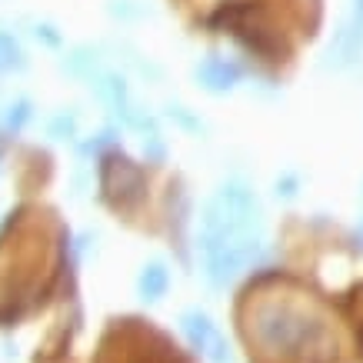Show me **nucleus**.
Here are the masks:
<instances>
[{
	"instance_id": "nucleus-1",
	"label": "nucleus",
	"mask_w": 363,
	"mask_h": 363,
	"mask_svg": "<svg viewBox=\"0 0 363 363\" xmlns=\"http://www.w3.org/2000/svg\"><path fill=\"white\" fill-rule=\"evenodd\" d=\"M264 210L247 180H227L200 213V264L213 286H227L264 253Z\"/></svg>"
},
{
	"instance_id": "nucleus-2",
	"label": "nucleus",
	"mask_w": 363,
	"mask_h": 363,
	"mask_svg": "<svg viewBox=\"0 0 363 363\" xmlns=\"http://www.w3.org/2000/svg\"><path fill=\"white\" fill-rule=\"evenodd\" d=\"M253 333H257V343L280 360L310 357L327 340V327L313 313L286 300H267L253 310Z\"/></svg>"
},
{
	"instance_id": "nucleus-3",
	"label": "nucleus",
	"mask_w": 363,
	"mask_h": 363,
	"mask_svg": "<svg viewBox=\"0 0 363 363\" xmlns=\"http://www.w3.org/2000/svg\"><path fill=\"white\" fill-rule=\"evenodd\" d=\"M100 190L113 207H133L147 190V177H143L140 164H133L127 154L111 150L100 157Z\"/></svg>"
},
{
	"instance_id": "nucleus-4",
	"label": "nucleus",
	"mask_w": 363,
	"mask_h": 363,
	"mask_svg": "<svg viewBox=\"0 0 363 363\" xmlns=\"http://www.w3.org/2000/svg\"><path fill=\"white\" fill-rule=\"evenodd\" d=\"M243 77H247V67L223 54H210L194 67V80L207 94H230V90H237L243 84Z\"/></svg>"
},
{
	"instance_id": "nucleus-5",
	"label": "nucleus",
	"mask_w": 363,
	"mask_h": 363,
	"mask_svg": "<svg viewBox=\"0 0 363 363\" xmlns=\"http://www.w3.org/2000/svg\"><path fill=\"white\" fill-rule=\"evenodd\" d=\"M180 323H184V333L190 337V343L197 347V350H203L213 363H227L230 360V350H227V343H223L220 330H217V323L203 313V310H187L184 317H180Z\"/></svg>"
},
{
	"instance_id": "nucleus-6",
	"label": "nucleus",
	"mask_w": 363,
	"mask_h": 363,
	"mask_svg": "<svg viewBox=\"0 0 363 363\" xmlns=\"http://www.w3.org/2000/svg\"><path fill=\"white\" fill-rule=\"evenodd\" d=\"M167 286H170V267L164 260H147L140 267V277H137V294H140L143 303H157V300H164Z\"/></svg>"
},
{
	"instance_id": "nucleus-7",
	"label": "nucleus",
	"mask_w": 363,
	"mask_h": 363,
	"mask_svg": "<svg viewBox=\"0 0 363 363\" xmlns=\"http://www.w3.org/2000/svg\"><path fill=\"white\" fill-rule=\"evenodd\" d=\"M60 67H64L70 77L87 80V84H90V77H94V74H100L107 64H104V57H100L97 47H74V50L60 60Z\"/></svg>"
},
{
	"instance_id": "nucleus-8",
	"label": "nucleus",
	"mask_w": 363,
	"mask_h": 363,
	"mask_svg": "<svg viewBox=\"0 0 363 363\" xmlns=\"http://www.w3.org/2000/svg\"><path fill=\"white\" fill-rule=\"evenodd\" d=\"M27 64L23 60V47L21 40L13 37L11 30H0V74H11V70H21Z\"/></svg>"
},
{
	"instance_id": "nucleus-9",
	"label": "nucleus",
	"mask_w": 363,
	"mask_h": 363,
	"mask_svg": "<svg viewBox=\"0 0 363 363\" xmlns=\"http://www.w3.org/2000/svg\"><path fill=\"white\" fill-rule=\"evenodd\" d=\"M74 133H77V111H60L50 121V137L54 140H74Z\"/></svg>"
},
{
	"instance_id": "nucleus-10",
	"label": "nucleus",
	"mask_w": 363,
	"mask_h": 363,
	"mask_svg": "<svg viewBox=\"0 0 363 363\" xmlns=\"http://www.w3.org/2000/svg\"><path fill=\"white\" fill-rule=\"evenodd\" d=\"M167 111H170V121H177L184 130H190V133H203V130H207V123L200 121L197 113H190L187 107H180V104H170Z\"/></svg>"
},
{
	"instance_id": "nucleus-11",
	"label": "nucleus",
	"mask_w": 363,
	"mask_h": 363,
	"mask_svg": "<svg viewBox=\"0 0 363 363\" xmlns=\"http://www.w3.org/2000/svg\"><path fill=\"white\" fill-rule=\"evenodd\" d=\"M133 0H111V13L113 17H123V21H127V17H140L143 13V7H130Z\"/></svg>"
},
{
	"instance_id": "nucleus-12",
	"label": "nucleus",
	"mask_w": 363,
	"mask_h": 363,
	"mask_svg": "<svg viewBox=\"0 0 363 363\" xmlns=\"http://www.w3.org/2000/svg\"><path fill=\"white\" fill-rule=\"evenodd\" d=\"M277 197H297V177L294 174H286V177H280L277 180Z\"/></svg>"
},
{
	"instance_id": "nucleus-13",
	"label": "nucleus",
	"mask_w": 363,
	"mask_h": 363,
	"mask_svg": "<svg viewBox=\"0 0 363 363\" xmlns=\"http://www.w3.org/2000/svg\"><path fill=\"white\" fill-rule=\"evenodd\" d=\"M13 111H17V113H11V117H7V123H11V127H21V123L30 117V111H27V100H21Z\"/></svg>"
}]
</instances>
